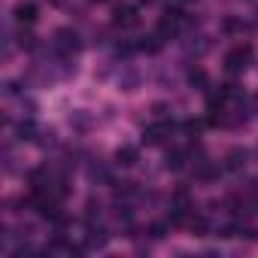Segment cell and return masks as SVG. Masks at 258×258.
<instances>
[{
    "label": "cell",
    "instance_id": "cell-5",
    "mask_svg": "<svg viewBox=\"0 0 258 258\" xmlns=\"http://www.w3.org/2000/svg\"><path fill=\"white\" fill-rule=\"evenodd\" d=\"M106 243H109L106 228H100L97 222H88V237H85V246H88V249H103Z\"/></svg>",
    "mask_w": 258,
    "mask_h": 258
},
{
    "label": "cell",
    "instance_id": "cell-7",
    "mask_svg": "<svg viewBox=\"0 0 258 258\" xmlns=\"http://www.w3.org/2000/svg\"><path fill=\"white\" fill-rule=\"evenodd\" d=\"M37 19H40V10L34 4H19L16 7V22L19 25H34Z\"/></svg>",
    "mask_w": 258,
    "mask_h": 258
},
{
    "label": "cell",
    "instance_id": "cell-3",
    "mask_svg": "<svg viewBox=\"0 0 258 258\" xmlns=\"http://www.w3.org/2000/svg\"><path fill=\"white\" fill-rule=\"evenodd\" d=\"M170 127H173V121H167V118L149 124L146 131H143V143H146V146H158V143H164V137L170 134Z\"/></svg>",
    "mask_w": 258,
    "mask_h": 258
},
{
    "label": "cell",
    "instance_id": "cell-21",
    "mask_svg": "<svg viewBox=\"0 0 258 258\" xmlns=\"http://www.w3.org/2000/svg\"><path fill=\"white\" fill-rule=\"evenodd\" d=\"M240 28H243V25H240L237 19H228V22H225V31H240Z\"/></svg>",
    "mask_w": 258,
    "mask_h": 258
},
{
    "label": "cell",
    "instance_id": "cell-23",
    "mask_svg": "<svg viewBox=\"0 0 258 258\" xmlns=\"http://www.w3.org/2000/svg\"><path fill=\"white\" fill-rule=\"evenodd\" d=\"M255 103H258V100H255Z\"/></svg>",
    "mask_w": 258,
    "mask_h": 258
},
{
    "label": "cell",
    "instance_id": "cell-16",
    "mask_svg": "<svg viewBox=\"0 0 258 258\" xmlns=\"http://www.w3.org/2000/svg\"><path fill=\"white\" fill-rule=\"evenodd\" d=\"M188 228H191V234H198V237H207V231H210V222H207L204 216H195V213H191V219H188Z\"/></svg>",
    "mask_w": 258,
    "mask_h": 258
},
{
    "label": "cell",
    "instance_id": "cell-17",
    "mask_svg": "<svg viewBox=\"0 0 258 258\" xmlns=\"http://www.w3.org/2000/svg\"><path fill=\"white\" fill-rule=\"evenodd\" d=\"M88 124H91V115H88L85 109H76V112H70V127H79V131H85Z\"/></svg>",
    "mask_w": 258,
    "mask_h": 258
},
{
    "label": "cell",
    "instance_id": "cell-2",
    "mask_svg": "<svg viewBox=\"0 0 258 258\" xmlns=\"http://www.w3.org/2000/svg\"><path fill=\"white\" fill-rule=\"evenodd\" d=\"M252 61V46H237L225 55V70L228 73H243Z\"/></svg>",
    "mask_w": 258,
    "mask_h": 258
},
{
    "label": "cell",
    "instance_id": "cell-20",
    "mask_svg": "<svg viewBox=\"0 0 258 258\" xmlns=\"http://www.w3.org/2000/svg\"><path fill=\"white\" fill-rule=\"evenodd\" d=\"M182 127H185V131H188V134H198V131H201V121H185Z\"/></svg>",
    "mask_w": 258,
    "mask_h": 258
},
{
    "label": "cell",
    "instance_id": "cell-1",
    "mask_svg": "<svg viewBox=\"0 0 258 258\" xmlns=\"http://www.w3.org/2000/svg\"><path fill=\"white\" fill-rule=\"evenodd\" d=\"M79 34L76 31H70V28H61V31H55V52L61 55V58H73L76 52H79Z\"/></svg>",
    "mask_w": 258,
    "mask_h": 258
},
{
    "label": "cell",
    "instance_id": "cell-10",
    "mask_svg": "<svg viewBox=\"0 0 258 258\" xmlns=\"http://www.w3.org/2000/svg\"><path fill=\"white\" fill-rule=\"evenodd\" d=\"M16 134H19V140H25V143H34V140H37V134H40V127L34 124V118H25V121L16 127Z\"/></svg>",
    "mask_w": 258,
    "mask_h": 258
},
{
    "label": "cell",
    "instance_id": "cell-14",
    "mask_svg": "<svg viewBox=\"0 0 258 258\" xmlns=\"http://www.w3.org/2000/svg\"><path fill=\"white\" fill-rule=\"evenodd\" d=\"M161 46H164V37H161L158 31H155L152 37H143V43H140V49H143V52H149V55H155Z\"/></svg>",
    "mask_w": 258,
    "mask_h": 258
},
{
    "label": "cell",
    "instance_id": "cell-22",
    "mask_svg": "<svg viewBox=\"0 0 258 258\" xmlns=\"http://www.w3.org/2000/svg\"><path fill=\"white\" fill-rule=\"evenodd\" d=\"M91 4H103V0H91Z\"/></svg>",
    "mask_w": 258,
    "mask_h": 258
},
{
    "label": "cell",
    "instance_id": "cell-13",
    "mask_svg": "<svg viewBox=\"0 0 258 258\" xmlns=\"http://www.w3.org/2000/svg\"><path fill=\"white\" fill-rule=\"evenodd\" d=\"M246 158H249V155H246L243 149H231V152L225 155V167H228V170H243V167H246Z\"/></svg>",
    "mask_w": 258,
    "mask_h": 258
},
{
    "label": "cell",
    "instance_id": "cell-9",
    "mask_svg": "<svg viewBox=\"0 0 258 258\" xmlns=\"http://www.w3.org/2000/svg\"><path fill=\"white\" fill-rule=\"evenodd\" d=\"M118 85H121V91H137L140 88V73L134 67H124L121 76H118Z\"/></svg>",
    "mask_w": 258,
    "mask_h": 258
},
{
    "label": "cell",
    "instance_id": "cell-19",
    "mask_svg": "<svg viewBox=\"0 0 258 258\" xmlns=\"http://www.w3.org/2000/svg\"><path fill=\"white\" fill-rule=\"evenodd\" d=\"M34 40H37V37H34V34H25V31H22V34H19V46H22V49H34V46H37V43H34Z\"/></svg>",
    "mask_w": 258,
    "mask_h": 258
},
{
    "label": "cell",
    "instance_id": "cell-8",
    "mask_svg": "<svg viewBox=\"0 0 258 258\" xmlns=\"http://www.w3.org/2000/svg\"><path fill=\"white\" fill-rule=\"evenodd\" d=\"M219 164H213V161H198V167H195V176L201 179V182H213V179H219Z\"/></svg>",
    "mask_w": 258,
    "mask_h": 258
},
{
    "label": "cell",
    "instance_id": "cell-18",
    "mask_svg": "<svg viewBox=\"0 0 258 258\" xmlns=\"http://www.w3.org/2000/svg\"><path fill=\"white\" fill-rule=\"evenodd\" d=\"M149 237H152V240H164V237H167V225H164V222H152V225H149Z\"/></svg>",
    "mask_w": 258,
    "mask_h": 258
},
{
    "label": "cell",
    "instance_id": "cell-12",
    "mask_svg": "<svg viewBox=\"0 0 258 258\" xmlns=\"http://www.w3.org/2000/svg\"><path fill=\"white\" fill-rule=\"evenodd\" d=\"M185 161H188V152H182V149H173V152H167V158H164V167H167V170H182V167H185Z\"/></svg>",
    "mask_w": 258,
    "mask_h": 258
},
{
    "label": "cell",
    "instance_id": "cell-11",
    "mask_svg": "<svg viewBox=\"0 0 258 258\" xmlns=\"http://www.w3.org/2000/svg\"><path fill=\"white\" fill-rule=\"evenodd\" d=\"M188 85L198 88V91H207V85H210L207 70H204V67H191V70H188Z\"/></svg>",
    "mask_w": 258,
    "mask_h": 258
},
{
    "label": "cell",
    "instance_id": "cell-4",
    "mask_svg": "<svg viewBox=\"0 0 258 258\" xmlns=\"http://www.w3.org/2000/svg\"><path fill=\"white\" fill-rule=\"evenodd\" d=\"M137 22H140V19H137V7L121 4V7L112 10V25H115V28H134Z\"/></svg>",
    "mask_w": 258,
    "mask_h": 258
},
{
    "label": "cell",
    "instance_id": "cell-15",
    "mask_svg": "<svg viewBox=\"0 0 258 258\" xmlns=\"http://www.w3.org/2000/svg\"><path fill=\"white\" fill-rule=\"evenodd\" d=\"M170 207H173V210H191V198H188V191H185V188H176L173 198H170Z\"/></svg>",
    "mask_w": 258,
    "mask_h": 258
},
{
    "label": "cell",
    "instance_id": "cell-6",
    "mask_svg": "<svg viewBox=\"0 0 258 258\" xmlns=\"http://www.w3.org/2000/svg\"><path fill=\"white\" fill-rule=\"evenodd\" d=\"M137 158H140V152H137L134 146H118V149H115V164H118V167H134Z\"/></svg>",
    "mask_w": 258,
    "mask_h": 258
}]
</instances>
